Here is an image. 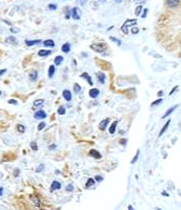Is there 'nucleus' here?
<instances>
[{"label":"nucleus","mask_w":181,"mask_h":210,"mask_svg":"<svg viewBox=\"0 0 181 210\" xmlns=\"http://www.w3.org/2000/svg\"><path fill=\"white\" fill-rule=\"evenodd\" d=\"M61 188V184H60V182H58V181H54L53 183H52V185H51V191L53 192V191H55V190H59Z\"/></svg>","instance_id":"obj_10"},{"label":"nucleus","mask_w":181,"mask_h":210,"mask_svg":"<svg viewBox=\"0 0 181 210\" xmlns=\"http://www.w3.org/2000/svg\"><path fill=\"white\" fill-rule=\"evenodd\" d=\"M117 121H115V122H113L112 123V125H111V127H110V134L111 135H113V134H115V131H116V127H117Z\"/></svg>","instance_id":"obj_19"},{"label":"nucleus","mask_w":181,"mask_h":210,"mask_svg":"<svg viewBox=\"0 0 181 210\" xmlns=\"http://www.w3.org/2000/svg\"><path fill=\"white\" fill-rule=\"evenodd\" d=\"M11 32H12V33H18L19 29H18V28H14V27H12V28H11Z\"/></svg>","instance_id":"obj_44"},{"label":"nucleus","mask_w":181,"mask_h":210,"mask_svg":"<svg viewBox=\"0 0 181 210\" xmlns=\"http://www.w3.org/2000/svg\"><path fill=\"white\" fill-rule=\"evenodd\" d=\"M134 1H135L136 3H140V4H141V3H143V2L145 1V0H134Z\"/></svg>","instance_id":"obj_47"},{"label":"nucleus","mask_w":181,"mask_h":210,"mask_svg":"<svg viewBox=\"0 0 181 210\" xmlns=\"http://www.w3.org/2000/svg\"><path fill=\"white\" fill-rule=\"evenodd\" d=\"M44 103V100H35L34 101V106L35 107H40V106H42V104Z\"/></svg>","instance_id":"obj_25"},{"label":"nucleus","mask_w":181,"mask_h":210,"mask_svg":"<svg viewBox=\"0 0 181 210\" xmlns=\"http://www.w3.org/2000/svg\"><path fill=\"white\" fill-rule=\"evenodd\" d=\"M71 16H72V18H74L75 20H79L80 17H81V11L79 7H73L71 10Z\"/></svg>","instance_id":"obj_2"},{"label":"nucleus","mask_w":181,"mask_h":210,"mask_svg":"<svg viewBox=\"0 0 181 210\" xmlns=\"http://www.w3.org/2000/svg\"><path fill=\"white\" fill-rule=\"evenodd\" d=\"M132 34H138L139 33V29L137 27H132Z\"/></svg>","instance_id":"obj_39"},{"label":"nucleus","mask_w":181,"mask_h":210,"mask_svg":"<svg viewBox=\"0 0 181 210\" xmlns=\"http://www.w3.org/2000/svg\"><path fill=\"white\" fill-rule=\"evenodd\" d=\"M110 39H111L113 42H116V43H117V45H119V46L121 45V41H120V40H118L117 38H115V37H110Z\"/></svg>","instance_id":"obj_30"},{"label":"nucleus","mask_w":181,"mask_h":210,"mask_svg":"<svg viewBox=\"0 0 181 210\" xmlns=\"http://www.w3.org/2000/svg\"><path fill=\"white\" fill-rule=\"evenodd\" d=\"M9 103H10V104H14V105H16V104H17V101H16V100H9Z\"/></svg>","instance_id":"obj_45"},{"label":"nucleus","mask_w":181,"mask_h":210,"mask_svg":"<svg viewBox=\"0 0 181 210\" xmlns=\"http://www.w3.org/2000/svg\"><path fill=\"white\" fill-rule=\"evenodd\" d=\"M2 193H3V188H2V187H0V197L2 196Z\"/></svg>","instance_id":"obj_50"},{"label":"nucleus","mask_w":181,"mask_h":210,"mask_svg":"<svg viewBox=\"0 0 181 210\" xmlns=\"http://www.w3.org/2000/svg\"><path fill=\"white\" fill-rule=\"evenodd\" d=\"M91 47L93 51H95L97 53H103L105 51V47L103 44H92Z\"/></svg>","instance_id":"obj_3"},{"label":"nucleus","mask_w":181,"mask_h":210,"mask_svg":"<svg viewBox=\"0 0 181 210\" xmlns=\"http://www.w3.org/2000/svg\"><path fill=\"white\" fill-rule=\"evenodd\" d=\"M47 117L46 115V112L44 110H37L35 112V115H34V118L37 119V120H40V119H45Z\"/></svg>","instance_id":"obj_4"},{"label":"nucleus","mask_w":181,"mask_h":210,"mask_svg":"<svg viewBox=\"0 0 181 210\" xmlns=\"http://www.w3.org/2000/svg\"><path fill=\"white\" fill-rule=\"evenodd\" d=\"M105 1H106V0H99V2H102V3L105 2Z\"/></svg>","instance_id":"obj_52"},{"label":"nucleus","mask_w":181,"mask_h":210,"mask_svg":"<svg viewBox=\"0 0 181 210\" xmlns=\"http://www.w3.org/2000/svg\"><path fill=\"white\" fill-rule=\"evenodd\" d=\"M43 45L45 47H54L55 46V42L52 39H47V40L43 41Z\"/></svg>","instance_id":"obj_16"},{"label":"nucleus","mask_w":181,"mask_h":210,"mask_svg":"<svg viewBox=\"0 0 181 210\" xmlns=\"http://www.w3.org/2000/svg\"><path fill=\"white\" fill-rule=\"evenodd\" d=\"M18 174H19V170H18V169H16V170L14 171V175H15V176H17Z\"/></svg>","instance_id":"obj_48"},{"label":"nucleus","mask_w":181,"mask_h":210,"mask_svg":"<svg viewBox=\"0 0 181 210\" xmlns=\"http://www.w3.org/2000/svg\"><path fill=\"white\" fill-rule=\"evenodd\" d=\"M162 101H163V100H162V99H161V98H160V99H158V100H156V101H154V102H153V103H152V106H156V105H159V104H160V103H162Z\"/></svg>","instance_id":"obj_33"},{"label":"nucleus","mask_w":181,"mask_h":210,"mask_svg":"<svg viewBox=\"0 0 181 210\" xmlns=\"http://www.w3.org/2000/svg\"><path fill=\"white\" fill-rule=\"evenodd\" d=\"M56 147H57V145H56V144H52L51 146H48V149H50V150H54Z\"/></svg>","instance_id":"obj_42"},{"label":"nucleus","mask_w":181,"mask_h":210,"mask_svg":"<svg viewBox=\"0 0 181 210\" xmlns=\"http://www.w3.org/2000/svg\"><path fill=\"white\" fill-rule=\"evenodd\" d=\"M61 51H62L63 53H65V54L70 53V51H71V44H70L69 42L64 43V44L62 45V47H61Z\"/></svg>","instance_id":"obj_13"},{"label":"nucleus","mask_w":181,"mask_h":210,"mask_svg":"<svg viewBox=\"0 0 181 210\" xmlns=\"http://www.w3.org/2000/svg\"><path fill=\"white\" fill-rule=\"evenodd\" d=\"M115 1H116V2H117V3H120V2H121V1H122V0H115Z\"/></svg>","instance_id":"obj_51"},{"label":"nucleus","mask_w":181,"mask_h":210,"mask_svg":"<svg viewBox=\"0 0 181 210\" xmlns=\"http://www.w3.org/2000/svg\"><path fill=\"white\" fill-rule=\"evenodd\" d=\"M43 170H44V165H40V166L37 167L36 172H40V171H43Z\"/></svg>","instance_id":"obj_38"},{"label":"nucleus","mask_w":181,"mask_h":210,"mask_svg":"<svg viewBox=\"0 0 181 210\" xmlns=\"http://www.w3.org/2000/svg\"><path fill=\"white\" fill-rule=\"evenodd\" d=\"M17 129H18V131H19V133H24V130H25V127H24L23 125L19 124V125L17 126Z\"/></svg>","instance_id":"obj_31"},{"label":"nucleus","mask_w":181,"mask_h":210,"mask_svg":"<svg viewBox=\"0 0 181 210\" xmlns=\"http://www.w3.org/2000/svg\"><path fill=\"white\" fill-rule=\"evenodd\" d=\"M74 91H75L76 94H79V92L81 91V86H80L78 83H75V84H74Z\"/></svg>","instance_id":"obj_27"},{"label":"nucleus","mask_w":181,"mask_h":210,"mask_svg":"<svg viewBox=\"0 0 181 210\" xmlns=\"http://www.w3.org/2000/svg\"><path fill=\"white\" fill-rule=\"evenodd\" d=\"M62 61H63V57H62V56H57V57L54 59V62H55L56 65H60V64L62 63Z\"/></svg>","instance_id":"obj_23"},{"label":"nucleus","mask_w":181,"mask_h":210,"mask_svg":"<svg viewBox=\"0 0 181 210\" xmlns=\"http://www.w3.org/2000/svg\"><path fill=\"white\" fill-rule=\"evenodd\" d=\"M89 154H90L91 157L95 158V159H101V153H100L99 151H97L96 149H91L90 152H89Z\"/></svg>","instance_id":"obj_8"},{"label":"nucleus","mask_w":181,"mask_h":210,"mask_svg":"<svg viewBox=\"0 0 181 210\" xmlns=\"http://www.w3.org/2000/svg\"><path fill=\"white\" fill-rule=\"evenodd\" d=\"M146 14H147V9L143 10V14H142V18H145V17H146Z\"/></svg>","instance_id":"obj_43"},{"label":"nucleus","mask_w":181,"mask_h":210,"mask_svg":"<svg viewBox=\"0 0 181 210\" xmlns=\"http://www.w3.org/2000/svg\"><path fill=\"white\" fill-rule=\"evenodd\" d=\"M108 122H110V120H108V119H104V120H102V121L99 123V128L101 129V130H104V129L106 128V126H107Z\"/></svg>","instance_id":"obj_15"},{"label":"nucleus","mask_w":181,"mask_h":210,"mask_svg":"<svg viewBox=\"0 0 181 210\" xmlns=\"http://www.w3.org/2000/svg\"><path fill=\"white\" fill-rule=\"evenodd\" d=\"M54 74H55V65H51L50 67H48V73H47L48 78H53Z\"/></svg>","instance_id":"obj_20"},{"label":"nucleus","mask_w":181,"mask_h":210,"mask_svg":"<svg viewBox=\"0 0 181 210\" xmlns=\"http://www.w3.org/2000/svg\"><path fill=\"white\" fill-rule=\"evenodd\" d=\"M65 190H67V191H73L74 190V186L72 184H70V185H68L67 187H65Z\"/></svg>","instance_id":"obj_37"},{"label":"nucleus","mask_w":181,"mask_h":210,"mask_svg":"<svg viewBox=\"0 0 181 210\" xmlns=\"http://www.w3.org/2000/svg\"><path fill=\"white\" fill-rule=\"evenodd\" d=\"M136 23H137V20H136V19H133V20H126V21L124 22V24L121 26V30L123 32L124 34H127V33H128L127 27H128V26H133V25H135Z\"/></svg>","instance_id":"obj_1"},{"label":"nucleus","mask_w":181,"mask_h":210,"mask_svg":"<svg viewBox=\"0 0 181 210\" xmlns=\"http://www.w3.org/2000/svg\"><path fill=\"white\" fill-rule=\"evenodd\" d=\"M99 89H98V88H93V89H91L90 90V97H91V98H93V99H96L97 98V97L98 96H99Z\"/></svg>","instance_id":"obj_9"},{"label":"nucleus","mask_w":181,"mask_h":210,"mask_svg":"<svg viewBox=\"0 0 181 210\" xmlns=\"http://www.w3.org/2000/svg\"><path fill=\"white\" fill-rule=\"evenodd\" d=\"M62 96H63V98L67 100V101H71L72 100V94L69 89H64L62 91Z\"/></svg>","instance_id":"obj_6"},{"label":"nucleus","mask_w":181,"mask_h":210,"mask_svg":"<svg viewBox=\"0 0 181 210\" xmlns=\"http://www.w3.org/2000/svg\"><path fill=\"white\" fill-rule=\"evenodd\" d=\"M6 42H10V43H12V44H17L18 42H17V39H16L15 37H8L6 38Z\"/></svg>","instance_id":"obj_24"},{"label":"nucleus","mask_w":181,"mask_h":210,"mask_svg":"<svg viewBox=\"0 0 181 210\" xmlns=\"http://www.w3.org/2000/svg\"><path fill=\"white\" fill-rule=\"evenodd\" d=\"M0 95H1V91H0Z\"/></svg>","instance_id":"obj_56"},{"label":"nucleus","mask_w":181,"mask_h":210,"mask_svg":"<svg viewBox=\"0 0 181 210\" xmlns=\"http://www.w3.org/2000/svg\"><path fill=\"white\" fill-rule=\"evenodd\" d=\"M96 77L98 79V81H99L101 84L105 83V75L103 73H96Z\"/></svg>","instance_id":"obj_7"},{"label":"nucleus","mask_w":181,"mask_h":210,"mask_svg":"<svg viewBox=\"0 0 181 210\" xmlns=\"http://www.w3.org/2000/svg\"><path fill=\"white\" fill-rule=\"evenodd\" d=\"M48 10H52V11H55V10H57V5H56V4H53V3H51V4H48Z\"/></svg>","instance_id":"obj_36"},{"label":"nucleus","mask_w":181,"mask_h":210,"mask_svg":"<svg viewBox=\"0 0 181 210\" xmlns=\"http://www.w3.org/2000/svg\"><path fill=\"white\" fill-rule=\"evenodd\" d=\"M41 43V40L38 39V40H25V44L27 46H32V45H36V44H40Z\"/></svg>","instance_id":"obj_14"},{"label":"nucleus","mask_w":181,"mask_h":210,"mask_svg":"<svg viewBox=\"0 0 181 210\" xmlns=\"http://www.w3.org/2000/svg\"><path fill=\"white\" fill-rule=\"evenodd\" d=\"M31 147H32L33 150H37V149H38V146H37L36 142H32V143H31Z\"/></svg>","instance_id":"obj_34"},{"label":"nucleus","mask_w":181,"mask_h":210,"mask_svg":"<svg viewBox=\"0 0 181 210\" xmlns=\"http://www.w3.org/2000/svg\"><path fill=\"white\" fill-rule=\"evenodd\" d=\"M177 106H178V105H175V106H173L172 108L168 109V111H166V112H165V114H164V115L162 116V118L164 119V118H166V117H169V116H170V115L172 114V112H173V111H174V110H175V109L177 108Z\"/></svg>","instance_id":"obj_22"},{"label":"nucleus","mask_w":181,"mask_h":210,"mask_svg":"<svg viewBox=\"0 0 181 210\" xmlns=\"http://www.w3.org/2000/svg\"><path fill=\"white\" fill-rule=\"evenodd\" d=\"M141 11H142V5H138L136 7V11H135V15L136 16H139L141 14Z\"/></svg>","instance_id":"obj_29"},{"label":"nucleus","mask_w":181,"mask_h":210,"mask_svg":"<svg viewBox=\"0 0 181 210\" xmlns=\"http://www.w3.org/2000/svg\"><path fill=\"white\" fill-rule=\"evenodd\" d=\"M45 125H46V124H45L44 122H41V123L38 125V127H37V128H38V130H42V129L45 127Z\"/></svg>","instance_id":"obj_35"},{"label":"nucleus","mask_w":181,"mask_h":210,"mask_svg":"<svg viewBox=\"0 0 181 210\" xmlns=\"http://www.w3.org/2000/svg\"><path fill=\"white\" fill-rule=\"evenodd\" d=\"M170 123H171V120H169L165 124H164V126L162 127V129H161V130H160V133H159V137H161L164 133H165V130H166V129H168V127H169V125H170Z\"/></svg>","instance_id":"obj_21"},{"label":"nucleus","mask_w":181,"mask_h":210,"mask_svg":"<svg viewBox=\"0 0 181 210\" xmlns=\"http://www.w3.org/2000/svg\"><path fill=\"white\" fill-rule=\"evenodd\" d=\"M128 209H129V210H134L133 208H132V206H128Z\"/></svg>","instance_id":"obj_54"},{"label":"nucleus","mask_w":181,"mask_h":210,"mask_svg":"<svg viewBox=\"0 0 181 210\" xmlns=\"http://www.w3.org/2000/svg\"><path fill=\"white\" fill-rule=\"evenodd\" d=\"M5 72H6V69H1V71H0V76H2Z\"/></svg>","instance_id":"obj_49"},{"label":"nucleus","mask_w":181,"mask_h":210,"mask_svg":"<svg viewBox=\"0 0 181 210\" xmlns=\"http://www.w3.org/2000/svg\"><path fill=\"white\" fill-rule=\"evenodd\" d=\"M78 2H79L81 5H85L86 2H88V0H78Z\"/></svg>","instance_id":"obj_41"},{"label":"nucleus","mask_w":181,"mask_h":210,"mask_svg":"<svg viewBox=\"0 0 181 210\" xmlns=\"http://www.w3.org/2000/svg\"><path fill=\"white\" fill-rule=\"evenodd\" d=\"M94 185H95V180H94V179H89L88 182H86L85 187H86V188H90V187H92V186H94Z\"/></svg>","instance_id":"obj_26"},{"label":"nucleus","mask_w":181,"mask_h":210,"mask_svg":"<svg viewBox=\"0 0 181 210\" xmlns=\"http://www.w3.org/2000/svg\"><path fill=\"white\" fill-rule=\"evenodd\" d=\"M81 78H84V79H86V81H88V83L90 84V85H93V81H92V78L89 76V74L88 73H83L81 75Z\"/></svg>","instance_id":"obj_18"},{"label":"nucleus","mask_w":181,"mask_h":210,"mask_svg":"<svg viewBox=\"0 0 181 210\" xmlns=\"http://www.w3.org/2000/svg\"><path fill=\"white\" fill-rule=\"evenodd\" d=\"M157 210H161V209H157Z\"/></svg>","instance_id":"obj_55"},{"label":"nucleus","mask_w":181,"mask_h":210,"mask_svg":"<svg viewBox=\"0 0 181 210\" xmlns=\"http://www.w3.org/2000/svg\"><path fill=\"white\" fill-rule=\"evenodd\" d=\"M31 201L33 202V204H34L35 206H37V207H39V206L41 205V201H40V199H39L37 196H35V195L31 196Z\"/></svg>","instance_id":"obj_5"},{"label":"nucleus","mask_w":181,"mask_h":210,"mask_svg":"<svg viewBox=\"0 0 181 210\" xmlns=\"http://www.w3.org/2000/svg\"><path fill=\"white\" fill-rule=\"evenodd\" d=\"M179 0H166V4L170 7H176L179 5Z\"/></svg>","instance_id":"obj_11"},{"label":"nucleus","mask_w":181,"mask_h":210,"mask_svg":"<svg viewBox=\"0 0 181 210\" xmlns=\"http://www.w3.org/2000/svg\"><path fill=\"white\" fill-rule=\"evenodd\" d=\"M28 77H30V80H31V81L35 82L36 80H37V78H38V73H37L36 71H32V72L30 73Z\"/></svg>","instance_id":"obj_12"},{"label":"nucleus","mask_w":181,"mask_h":210,"mask_svg":"<svg viewBox=\"0 0 181 210\" xmlns=\"http://www.w3.org/2000/svg\"><path fill=\"white\" fill-rule=\"evenodd\" d=\"M139 152H140V151H139V150H137V153H136V155L134 157V159H133V160H132V162H131L132 164H134V163H136V161L138 160V157H139Z\"/></svg>","instance_id":"obj_32"},{"label":"nucleus","mask_w":181,"mask_h":210,"mask_svg":"<svg viewBox=\"0 0 181 210\" xmlns=\"http://www.w3.org/2000/svg\"><path fill=\"white\" fill-rule=\"evenodd\" d=\"M58 115H60V116L65 115V107L64 106H60L58 108Z\"/></svg>","instance_id":"obj_28"},{"label":"nucleus","mask_w":181,"mask_h":210,"mask_svg":"<svg viewBox=\"0 0 181 210\" xmlns=\"http://www.w3.org/2000/svg\"><path fill=\"white\" fill-rule=\"evenodd\" d=\"M95 180H96L97 182H101V181H103V177H102V176H100V175H96Z\"/></svg>","instance_id":"obj_40"},{"label":"nucleus","mask_w":181,"mask_h":210,"mask_svg":"<svg viewBox=\"0 0 181 210\" xmlns=\"http://www.w3.org/2000/svg\"><path fill=\"white\" fill-rule=\"evenodd\" d=\"M162 94H163V91H159V92H158V95H159V96H161Z\"/></svg>","instance_id":"obj_53"},{"label":"nucleus","mask_w":181,"mask_h":210,"mask_svg":"<svg viewBox=\"0 0 181 210\" xmlns=\"http://www.w3.org/2000/svg\"><path fill=\"white\" fill-rule=\"evenodd\" d=\"M177 88H178V86H175V87H174V88L172 89V91L170 92V96H171V95H173V94H174V92H175V91L177 90Z\"/></svg>","instance_id":"obj_46"},{"label":"nucleus","mask_w":181,"mask_h":210,"mask_svg":"<svg viewBox=\"0 0 181 210\" xmlns=\"http://www.w3.org/2000/svg\"><path fill=\"white\" fill-rule=\"evenodd\" d=\"M51 54H52V51H48V50H40L38 52V55L40 57H46V56L51 55Z\"/></svg>","instance_id":"obj_17"}]
</instances>
